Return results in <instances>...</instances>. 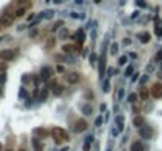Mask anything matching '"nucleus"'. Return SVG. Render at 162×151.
<instances>
[{"label":"nucleus","instance_id":"1","mask_svg":"<svg viewBox=\"0 0 162 151\" xmlns=\"http://www.w3.org/2000/svg\"><path fill=\"white\" fill-rule=\"evenodd\" d=\"M52 137L55 138V143H63L65 140H68L69 138V135H68V132L65 131V129H61V128H54L52 129Z\"/></svg>","mask_w":162,"mask_h":151},{"label":"nucleus","instance_id":"2","mask_svg":"<svg viewBox=\"0 0 162 151\" xmlns=\"http://www.w3.org/2000/svg\"><path fill=\"white\" fill-rule=\"evenodd\" d=\"M14 19H16L14 13H7V14H3L0 17V25H2V27H11Z\"/></svg>","mask_w":162,"mask_h":151},{"label":"nucleus","instance_id":"3","mask_svg":"<svg viewBox=\"0 0 162 151\" xmlns=\"http://www.w3.org/2000/svg\"><path fill=\"white\" fill-rule=\"evenodd\" d=\"M14 57H16V52L11 50V49L0 50V60H3V61H10V60H13Z\"/></svg>","mask_w":162,"mask_h":151},{"label":"nucleus","instance_id":"4","mask_svg":"<svg viewBox=\"0 0 162 151\" xmlns=\"http://www.w3.org/2000/svg\"><path fill=\"white\" fill-rule=\"evenodd\" d=\"M151 96L156 98V99H161L162 98V84L161 82H157V84H154L151 87Z\"/></svg>","mask_w":162,"mask_h":151},{"label":"nucleus","instance_id":"5","mask_svg":"<svg viewBox=\"0 0 162 151\" xmlns=\"http://www.w3.org/2000/svg\"><path fill=\"white\" fill-rule=\"evenodd\" d=\"M139 134L142 138H146V140H149V138L153 137V129L149 128V126H142V128L139 129Z\"/></svg>","mask_w":162,"mask_h":151},{"label":"nucleus","instance_id":"6","mask_svg":"<svg viewBox=\"0 0 162 151\" xmlns=\"http://www.w3.org/2000/svg\"><path fill=\"white\" fill-rule=\"evenodd\" d=\"M87 128H88V124H87L85 120H77L76 124H74V131L76 132H83Z\"/></svg>","mask_w":162,"mask_h":151},{"label":"nucleus","instance_id":"7","mask_svg":"<svg viewBox=\"0 0 162 151\" xmlns=\"http://www.w3.org/2000/svg\"><path fill=\"white\" fill-rule=\"evenodd\" d=\"M52 74H54V69H52L51 66H43V68H41V76H43V79H49Z\"/></svg>","mask_w":162,"mask_h":151},{"label":"nucleus","instance_id":"8","mask_svg":"<svg viewBox=\"0 0 162 151\" xmlns=\"http://www.w3.org/2000/svg\"><path fill=\"white\" fill-rule=\"evenodd\" d=\"M66 80L69 82V84H77V82L80 80V76L77 74V72H71V74L66 76Z\"/></svg>","mask_w":162,"mask_h":151},{"label":"nucleus","instance_id":"9","mask_svg":"<svg viewBox=\"0 0 162 151\" xmlns=\"http://www.w3.org/2000/svg\"><path fill=\"white\" fill-rule=\"evenodd\" d=\"M32 145H33V148H35V151H43V145H41V142L38 140V137L32 138Z\"/></svg>","mask_w":162,"mask_h":151},{"label":"nucleus","instance_id":"10","mask_svg":"<svg viewBox=\"0 0 162 151\" xmlns=\"http://www.w3.org/2000/svg\"><path fill=\"white\" fill-rule=\"evenodd\" d=\"M104 71H105V58H99V74L104 76Z\"/></svg>","mask_w":162,"mask_h":151},{"label":"nucleus","instance_id":"11","mask_svg":"<svg viewBox=\"0 0 162 151\" xmlns=\"http://www.w3.org/2000/svg\"><path fill=\"white\" fill-rule=\"evenodd\" d=\"M33 132H35L36 135H41V137H47V134H49V132L46 131L44 128H36V129H35V131H33Z\"/></svg>","mask_w":162,"mask_h":151},{"label":"nucleus","instance_id":"12","mask_svg":"<svg viewBox=\"0 0 162 151\" xmlns=\"http://www.w3.org/2000/svg\"><path fill=\"white\" fill-rule=\"evenodd\" d=\"M131 151H143V146L140 142H134L132 145H131Z\"/></svg>","mask_w":162,"mask_h":151},{"label":"nucleus","instance_id":"13","mask_svg":"<svg viewBox=\"0 0 162 151\" xmlns=\"http://www.w3.org/2000/svg\"><path fill=\"white\" fill-rule=\"evenodd\" d=\"M139 39H140V43H143V44L149 43V33H140Z\"/></svg>","mask_w":162,"mask_h":151},{"label":"nucleus","instance_id":"14","mask_svg":"<svg viewBox=\"0 0 162 151\" xmlns=\"http://www.w3.org/2000/svg\"><path fill=\"white\" fill-rule=\"evenodd\" d=\"M117 121H118V131H123L124 129V120H123V116H117Z\"/></svg>","mask_w":162,"mask_h":151},{"label":"nucleus","instance_id":"15","mask_svg":"<svg viewBox=\"0 0 162 151\" xmlns=\"http://www.w3.org/2000/svg\"><path fill=\"white\" fill-rule=\"evenodd\" d=\"M25 11H27V8H17L16 11H14V16H16V17H22V16L25 14Z\"/></svg>","mask_w":162,"mask_h":151},{"label":"nucleus","instance_id":"16","mask_svg":"<svg viewBox=\"0 0 162 151\" xmlns=\"http://www.w3.org/2000/svg\"><path fill=\"white\" fill-rule=\"evenodd\" d=\"M143 124V118L142 116H137V118H134V126H137V128H142Z\"/></svg>","mask_w":162,"mask_h":151},{"label":"nucleus","instance_id":"17","mask_svg":"<svg viewBox=\"0 0 162 151\" xmlns=\"http://www.w3.org/2000/svg\"><path fill=\"white\" fill-rule=\"evenodd\" d=\"M47 93H49V91L44 88V90H43V93H39L38 99H39V101H46V98H47Z\"/></svg>","mask_w":162,"mask_h":151},{"label":"nucleus","instance_id":"18","mask_svg":"<svg viewBox=\"0 0 162 151\" xmlns=\"http://www.w3.org/2000/svg\"><path fill=\"white\" fill-rule=\"evenodd\" d=\"M74 49H76V47H74V46H66V44H65V46L61 47V50H63L65 53H66V52H73Z\"/></svg>","mask_w":162,"mask_h":151},{"label":"nucleus","instance_id":"19","mask_svg":"<svg viewBox=\"0 0 162 151\" xmlns=\"http://www.w3.org/2000/svg\"><path fill=\"white\" fill-rule=\"evenodd\" d=\"M82 112L85 115H91V106H83L82 107Z\"/></svg>","mask_w":162,"mask_h":151},{"label":"nucleus","instance_id":"20","mask_svg":"<svg viewBox=\"0 0 162 151\" xmlns=\"http://www.w3.org/2000/svg\"><path fill=\"white\" fill-rule=\"evenodd\" d=\"M117 52H118V44H117V43H113V44L110 46V53H112V55H115Z\"/></svg>","mask_w":162,"mask_h":151},{"label":"nucleus","instance_id":"21","mask_svg":"<svg viewBox=\"0 0 162 151\" xmlns=\"http://www.w3.org/2000/svg\"><path fill=\"white\" fill-rule=\"evenodd\" d=\"M68 36H69V31H68V30H65V28H63V30L60 31V38H61V39H66Z\"/></svg>","mask_w":162,"mask_h":151},{"label":"nucleus","instance_id":"22","mask_svg":"<svg viewBox=\"0 0 162 151\" xmlns=\"http://www.w3.org/2000/svg\"><path fill=\"white\" fill-rule=\"evenodd\" d=\"M61 91H63V88H61L60 85H57V87H55V90H54V94H55V96H60Z\"/></svg>","mask_w":162,"mask_h":151},{"label":"nucleus","instance_id":"23","mask_svg":"<svg viewBox=\"0 0 162 151\" xmlns=\"http://www.w3.org/2000/svg\"><path fill=\"white\" fill-rule=\"evenodd\" d=\"M127 101H129V102H135V101H137V94L135 93H131L129 96H127Z\"/></svg>","mask_w":162,"mask_h":151},{"label":"nucleus","instance_id":"24","mask_svg":"<svg viewBox=\"0 0 162 151\" xmlns=\"http://www.w3.org/2000/svg\"><path fill=\"white\" fill-rule=\"evenodd\" d=\"M76 36H77V39H79V43L82 44V43H83V31H82V30H80V31H77V35H76Z\"/></svg>","mask_w":162,"mask_h":151},{"label":"nucleus","instance_id":"25","mask_svg":"<svg viewBox=\"0 0 162 151\" xmlns=\"http://www.w3.org/2000/svg\"><path fill=\"white\" fill-rule=\"evenodd\" d=\"M140 96H142L143 99H148V91H146V88H142V93H140Z\"/></svg>","mask_w":162,"mask_h":151},{"label":"nucleus","instance_id":"26","mask_svg":"<svg viewBox=\"0 0 162 151\" xmlns=\"http://www.w3.org/2000/svg\"><path fill=\"white\" fill-rule=\"evenodd\" d=\"M60 25H63V22H61V21L55 22V24H54V27H52V31H54V30H57V28H60Z\"/></svg>","mask_w":162,"mask_h":151},{"label":"nucleus","instance_id":"27","mask_svg":"<svg viewBox=\"0 0 162 151\" xmlns=\"http://www.w3.org/2000/svg\"><path fill=\"white\" fill-rule=\"evenodd\" d=\"M52 46H55V39H49V43H47V46H46V47H47V49H51Z\"/></svg>","mask_w":162,"mask_h":151},{"label":"nucleus","instance_id":"28","mask_svg":"<svg viewBox=\"0 0 162 151\" xmlns=\"http://www.w3.org/2000/svg\"><path fill=\"white\" fill-rule=\"evenodd\" d=\"M102 123V116H99V118H96V126H101Z\"/></svg>","mask_w":162,"mask_h":151},{"label":"nucleus","instance_id":"29","mask_svg":"<svg viewBox=\"0 0 162 151\" xmlns=\"http://www.w3.org/2000/svg\"><path fill=\"white\" fill-rule=\"evenodd\" d=\"M124 63H126V57H121V58H120V65H124Z\"/></svg>","mask_w":162,"mask_h":151},{"label":"nucleus","instance_id":"30","mask_svg":"<svg viewBox=\"0 0 162 151\" xmlns=\"http://www.w3.org/2000/svg\"><path fill=\"white\" fill-rule=\"evenodd\" d=\"M5 68H7V65H5V63H3V65L0 63V71H5Z\"/></svg>","mask_w":162,"mask_h":151},{"label":"nucleus","instance_id":"31","mask_svg":"<svg viewBox=\"0 0 162 151\" xmlns=\"http://www.w3.org/2000/svg\"><path fill=\"white\" fill-rule=\"evenodd\" d=\"M157 60H162V50H159V52H157Z\"/></svg>","mask_w":162,"mask_h":151},{"label":"nucleus","instance_id":"32","mask_svg":"<svg viewBox=\"0 0 162 151\" xmlns=\"http://www.w3.org/2000/svg\"><path fill=\"white\" fill-rule=\"evenodd\" d=\"M131 72H132V68H127V69H126V76H129Z\"/></svg>","mask_w":162,"mask_h":151},{"label":"nucleus","instance_id":"33","mask_svg":"<svg viewBox=\"0 0 162 151\" xmlns=\"http://www.w3.org/2000/svg\"><path fill=\"white\" fill-rule=\"evenodd\" d=\"M7 151H13V150H10V148H8V150H7Z\"/></svg>","mask_w":162,"mask_h":151},{"label":"nucleus","instance_id":"34","mask_svg":"<svg viewBox=\"0 0 162 151\" xmlns=\"http://www.w3.org/2000/svg\"><path fill=\"white\" fill-rule=\"evenodd\" d=\"M19 151H25V150H24V148H22V150H19Z\"/></svg>","mask_w":162,"mask_h":151},{"label":"nucleus","instance_id":"35","mask_svg":"<svg viewBox=\"0 0 162 151\" xmlns=\"http://www.w3.org/2000/svg\"><path fill=\"white\" fill-rule=\"evenodd\" d=\"M0 28H2V25H0Z\"/></svg>","mask_w":162,"mask_h":151}]
</instances>
